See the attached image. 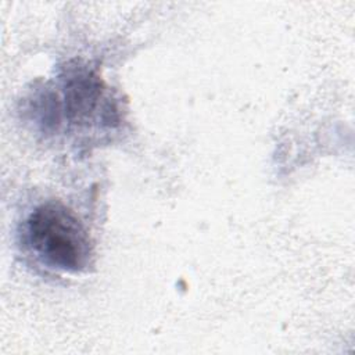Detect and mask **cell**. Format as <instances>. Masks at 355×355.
<instances>
[{
  "label": "cell",
  "instance_id": "cell-1",
  "mask_svg": "<svg viewBox=\"0 0 355 355\" xmlns=\"http://www.w3.org/2000/svg\"><path fill=\"white\" fill-rule=\"evenodd\" d=\"M25 241L49 268L69 273L86 270L93 261V243L78 215L58 201L37 205L26 218Z\"/></svg>",
  "mask_w": 355,
  "mask_h": 355
},
{
  "label": "cell",
  "instance_id": "cell-2",
  "mask_svg": "<svg viewBox=\"0 0 355 355\" xmlns=\"http://www.w3.org/2000/svg\"><path fill=\"white\" fill-rule=\"evenodd\" d=\"M100 76L86 65L68 67L62 78V111L75 125H92L97 118L111 122L115 108Z\"/></svg>",
  "mask_w": 355,
  "mask_h": 355
}]
</instances>
